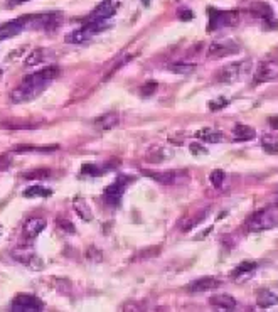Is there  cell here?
<instances>
[{
	"label": "cell",
	"instance_id": "6da1fadb",
	"mask_svg": "<svg viewBox=\"0 0 278 312\" xmlns=\"http://www.w3.org/2000/svg\"><path fill=\"white\" fill-rule=\"evenodd\" d=\"M58 73H59L58 66H48L43 71L32 73L29 76H26L21 85L11 93L12 103H26V101L36 100L48 88L49 83L58 76Z\"/></svg>",
	"mask_w": 278,
	"mask_h": 312
},
{
	"label": "cell",
	"instance_id": "7a4b0ae2",
	"mask_svg": "<svg viewBox=\"0 0 278 312\" xmlns=\"http://www.w3.org/2000/svg\"><path fill=\"white\" fill-rule=\"evenodd\" d=\"M19 22L24 29L32 31H54L63 24L61 12H44V14H31V16L19 17Z\"/></svg>",
	"mask_w": 278,
	"mask_h": 312
},
{
	"label": "cell",
	"instance_id": "3957f363",
	"mask_svg": "<svg viewBox=\"0 0 278 312\" xmlns=\"http://www.w3.org/2000/svg\"><path fill=\"white\" fill-rule=\"evenodd\" d=\"M251 66H253V63L249 61V59L226 64V66H222L219 71L216 73V80L219 83H236V81H241L243 78H246L249 74V71H251Z\"/></svg>",
	"mask_w": 278,
	"mask_h": 312
},
{
	"label": "cell",
	"instance_id": "277c9868",
	"mask_svg": "<svg viewBox=\"0 0 278 312\" xmlns=\"http://www.w3.org/2000/svg\"><path fill=\"white\" fill-rule=\"evenodd\" d=\"M276 223H278L276 213L273 211V208H266L251 214L249 220L246 221V228L249 231H265L275 228Z\"/></svg>",
	"mask_w": 278,
	"mask_h": 312
},
{
	"label": "cell",
	"instance_id": "5b68a950",
	"mask_svg": "<svg viewBox=\"0 0 278 312\" xmlns=\"http://www.w3.org/2000/svg\"><path fill=\"white\" fill-rule=\"evenodd\" d=\"M209 14V24H207V31H216L219 27H233L238 24V12L234 11H214V9H207Z\"/></svg>",
	"mask_w": 278,
	"mask_h": 312
},
{
	"label": "cell",
	"instance_id": "8992f818",
	"mask_svg": "<svg viewBox=\"0 0 278 312\" xmlns=\"http://www.w3.org/2000/svg\"><path fill=\"white\" fill-rule=\"evenodd\" d=\"M130 183H132V178H128V176H118V178L115 179V183L110 184L108 188L105 189V201L108 203L110 206L117 208L118 204L122 203L123 193Z\"/></svg>",
	"mask_w": 278,
	"mask_h": 312
},
{
	"label": "cell",
	"instance_id": "52a82bcc",
	"mask_svg": "<svg viewBox=\"0 0 278 312\" xmlns=\"http://www.w3.org/2000/svg\"><path fill=\"white\" fill-rule=\"evenodd\" d=\"M105 24H98V22H85V26L80 27V29L69 32L66 36V43L69 44H81L90 41L93 36H96L98 32L103 29Z\"/></svg>",
	"mask_w": 278,
	"mask_h": 312
},
{
	"label": "cell",
	"instance_id": "ba28073f",
	"mask_svg": "<svg viewBox=\"0 0 278 312\" xmlns=\"http://www.w3.org/2000/svg\"><path fill=\"white\" fill-rule=\"evenodd\" d=\"M236 53H239V46L231 39H222V41H214L207 48V58L209 59H221L228 58Z\"/></svg>",
	"mask_w": 278,
	"mask_h": 312
},
{
	"label": "cell",
	"instance_id": "9c48e42d",
	"mask_svg": "<svg viewBox=\"0 0 278 312\" xmlns=\"http://www.w3.org/2000/svg\"><path fill=\"white\" fill-rule=\"evenodd\" d=\"M118 9V4L113 2V0H103L100 2L96 9L93 11L90 16L86 17V22H98V24H105L108 19H111L115 16Z\"/></svg>",
	"mask_w": 278,
	"mask_h": 312
},
{
	"label": "cell",
	"instance_id": "30bf717a",
	"mask_svg": "<svg viewBox=\"0 0 278 312\" xmlns=\"http://www.w3.org/2000/svg\"><path fill=\"white\" fill-rule=\"evenodd\" d=\"M143 176H148L150 179L157 181L160 184L172 186L184 183L187 179V172L185 171H164V172H154V171H143Z\"/></svg>",
	"mask_w": 278,
	"mask_h": 312
},
{
	"label": "cell",
	"instance_id": "8fae6325",
	"mask_svg": "<svg viewBox=\"0 0 278 312\" xmlns=\"http://www.w3.org/2000/svg\"><path fill=\"white\" fill-rule=\"evenodd\" d=\"M44 309V304L41 299H37L34 295L21 294L12 300V310L17 312H37Z\"/></svg>",
	"mask_w": 278,
	"mask_h": 312
},
{
	"label": "cell",
	"instance_id": "7c38bea8",
	"mask_svg": "<svg viewBox=\"0 0 278 312\" xmlns=\"http://www.w3.org/2000/svg\"><path fill=\"white\" fill-rule=\"evenodd\" d=\"M12 257L16 258L19 263L29 267L31 270L44 268L43 258H41L39 255H37L36 251H32V250H16V251H12Z\"/></svg>",
	"mask_w": 278,
	"mask_h": 312
},
{
	"label": "cell",
	"instance_id": "4fadbf2b",
	"mask_svg": "<svg viewBox=\"0 0 278 312\" xmlns=\"http://www.w3.org/2000/svg\"><path fill=\"white\" fill-rule=\"evenodd\" d=\"M278 76V66L273 61H263L258 64L256 71H254V81L256 83H266L275 80Z\"/></svg>",
	"mask_w": 278,
	"mask_h": 312
},
{
	"label": "cell",
	"instance_id": "5bb4252c",
	"mask_svg": "<svg viewBox=\"0 0 278 312\" xmlns=\"http://www.w3.org/2000/svg\"><path fill=\"white\" fill-rule=\"evenodd\" d=\"M217 285H219V282H217L216 278L202 277V278H197V280L191 282L185 288H187V292H191V294H201V292L212 290V288H216Z\"/></svg>",
	"mask_w": 278,
	"mask_h": 312
},
{
	"label": "cell",
	"instance_id": "9a60e30c",
	"mask_svg": "<svg viewBox=\"0 0 278 312\" xmlns=\"http://www.w3.org/2000/svg\"><path fill=\"white\" fill-rule=\"evenodd\" d=\"M44 230H46V221L41 220V218H31L24 225V233L27 238H36V236L41 235Z\"/></svg>",
	"mask_w": 278,
	"mask_h": 312
},
{
	"label": "cell",
	"instance_id": "2e32d148",
	"mask_svg": "<svg viewBox=\"0 0 278 312\" xmlns=\"http://www.w3.org/2000/svg\"><path fill=\"white\" fill-rule=\"evenodd\" d=\"M24 31V27L19 22V19L12 22H6V24L0 26V41H6V39H11V37L21 34V32Z\"/></svg>",
	"mask_w": 278,
	"mask_h": 312
},
{
	"label": "cell",
	"instance_id": "e0dca14e",
	"mask_svg": "<svg viewBox=\"0 0 278 312\" xmlns=\"http://www.w3.org/2000/svg\"><path fill=\"white\" fill-rule=\"evenodd\" d=\"M233 135L238 142H246V140H253L256 137V130L253 127H248V125L236 123L233 127Z\"/></svg>",
	"mask_w": 278,
	"mask_h": 312
},
{
	"label": "cell",
	"instance_id": "ac0fdd59",
	"mask_svg": "<svg viewBox=\"0 0 278 312\" xmlns=\"http://www.w3.org/2000/svg\"><path fill=\"white\" fill-rule=\"evenodd\" d=\"M196 138L202 142H209V143H217V142H222L224 140V133L222 132H217V130H212V128H201L196 132Z\"/></svg>",
	"mask_w": 278,
	"mask_h": 312
},
{
	"label": "cell",
	"instance_id": "d6986e66",
	"mask_svg": "<svg viewBox=\"0 0 278 312\" xmlns=\"http://www.w3.org/2000/svg\"><path fill=\"white\" fill-rule=\"evenodd\" d=\"M118 122H120V116L117 113H105V115L98 116V118L93 122V125L100 130H110V128L117 127Z\"/></svg>",
	"mask_w": 278,
	"mask_h": 312
},
{
	"label": "cell",
	"instance_id": "ffe728a7",
	"mask_svg": "<svg viewBox=\"0 0 278 312\" xmlns=\"http://www.w3.org/2000/svg\"><path fill=\"white\" fill-rule=\"evenodd\" d=\"M209 304L214 307H221V309H234L238 305V302H236L234 297H231L228 294H217L211 297Z\"/></svg>",
	"mask_w": 278,
	"mask_h": 312
},
{
	"label": "cell",
	"instance_id": "44dd1931",
	"mask_svg": "<svg viewBox=\"0 0 278 312\" xmlns=\"http://www.w3.org/2000/svg\"><path fill=\"white\" fill-rule=\"evenodd\" d=\"M256 304L259 307H263V309H266V307L278 304V295L275 294V292L268 290V288H263V290H259L256 295Z\"/></svg>",
	"mask_w": 278,
	"mask_h": 312
},
{
	"label": "cell",
	"instance_id": "7402d4cb",
	"mask_svg": "<svg viewBox=\"0 0 278 312\" xmlns=\"http://www.w3.org/2000/svg\"><path fill=\"white\" fill-rule=\"evenodd\" d=\"M73 206H74V211H76V214L81 218V220L91 221L93 214H91V209H90V206H88V203H86V199H85V198H80V196L74 198Z\"/></svg>",
	"mask_w": 278,
	"mask_h": 312
},
{
	"label": "cell",
	"instance_id": "603a6c76",
	"mask_svg": "<svg viewBox=\"0 0 278 312\" xmlns=\"http://www.w3.org/2000/svg\"><path fill=\"white\" fill-rule=\"evenodd\" d=\"M254 268H256V262H248V260H244V262H241L238 267L231 272V278H234V280H241V278L248 277Z\"/></svg>",
	"mask_w": 278,
	"mask_h": 312
},
{
	"label": "cell",
	"instance_id": "cb8c5ba5",
	"mask_svg": "<svg viewBox=\"0 0 278 312\" xmlns=\"http://www.w3.org/2000/svg\"><path fill=\"white\" fill-rule=\"evenodd\" d=\"M44 61H48V51H46V49H34L26 58L24 64L31 68V66H37V64H41V63H44Z\"/></svg>",
	"mask_w": 278,
	"mask_h": 312
},
{
	"label": "cell",
	"instance_id": "d4e9b609",
	"mask_svg": "<svg viewBox=\"0 0 278 312\" xmlns=\"http://www.w3.org/2000/svg\"><path fill=\"white\" fill-rule=\"evenodd\" d=\"M51 194H53V191L49 188H44V186H31V188H27L24 191V198H49Z\"/></svg>",
	"mask_w": 278,
	"mask_h": 312
},
{
	"label": "cell",
	"instance_id": "484cf974",
	"mask_svg": "<svg viewBox=\"0 0 278 312\" xmlns=\"http://www.w3.org/2000/svg\"><path fill=\"white\" fill-rule=\"evenodd\" d=\"M169 157H170L169 150H165V148H162V147H155L154 150H150L147 153L145 159L148 162H152V164H160V162H164L165 159H169Z\"/></svg>",
	"mask_w": 278,
	"mask_h": 312
},
{
	"label": "cell",
	"instance_id": "4316f807",
	"mask_svg": "<svg viewBox=\"0 0 278 312\" xmlns=\"http://www.w3.org/2000/svg\"><path fill=\"white\" fill-rule=\"evenodd\" d=\"M167 69L175 73V74H191L197 69V64H194V63H174V64H169Z\"/></svg>",
	"mask_w": 278,
	"mask_h": 312
},
{
	"label": "cell",
	"instance_id": "83f0119b",
	"mask_svg": "<svg viewBox=\"0 0 278 312\" xmlns=\"http://www.w3.org/2000/svg\"><path fill=\"white\" fill-rule=\"evenodd\" d=\"M261 147H263V150H265L266 153H276L278 152V138L275 137V135H271V133L263 135Z\"/></svg>",
	"mask_w": 278,
	"mask_h": 312
},
{
	"label": "cell",
	"instance_id": "f1b7e54d",
	"mask_svg": "<svg viewBox=\"0 0 278 312\" xmlns=\"http://www.w3.org/2000/svg\"><path fill=\"white\" fill-rule=\"evenodd\" d=\"M16 152H41V153H49L58 150V145H48V147H32V145H17L14 147Z\"/></svg>",
	"mask_w": 278,
	"mask_h": 312
},
{
	"label": "cell",
	"instance_id": "f546056e",
	"mask_svg": "<svg viewBox=\"0 0 278 312\" xmlns=\"http://www.w3.org/2000/svg\"><path fill=\"white\" fill-rule=\"evenodd\" d=\"M106 171L108 169H101L100 166H95V164H85L81 167L83 176H101V174H105Z\"/></svg>",
	"mask_w": 278,
	"mask_h": 312
},
{
	"label": "cell",
	"instance_id": "4dcf8cb0",
	"mask_svg": "<svg viewBox=\"0 0 278 312\" xmlns=\"http://www.w3.org/2000/svg\"><path fill=\"white\" fill-rule=\"evenodd\" d=\"M224 178H226V174L221 169L212 171L211 172V184L214 186V188H221L222 183H224Z\"/></svg>",
	"mask_w": 278,
	"mask_h": 312
},
{
	"label": "cell",
	"instance_id": "1f68e13d",
	"mask_svg": "<svg viewBox=\"0 0 278 312\" xmlns=\"http://www.w3.org/2000/svg\"><path fill=\"white\" fill-rule=\"evenodd\" d=\"M157 81H147L145 85L142 86V90H140V93L143 96H150V95H154V93L157 91Z\"/></svg>",
	"mask_w": 278,
	"mask_h": 312
},
{
	"label": "cell",
	"instance_id": "d6a6232c",
	"mask_svg": "<svg viewBox=\"0 0 278 312\" xmlns=\"http://www.w3.org/2000/svg\"><path fill=\"white\" fill-rule=\"evenodd\" d=\"M58 226L61 228L63 231H66V233H74V231H76V228H74V225H73L71 221L61 220V218H59V220H58Z\"/></svg>",
	"mask_w": 278,
	"mask_h": 312
},
{
	"label": "cell",
	"instance_id": "836d02e7",
	"mask_svg": "<svg viewBox=\"0 0 278 312\" xmlns=\"http://www.w3.org/2000/svg\"><path fill=\"white\" fill-rule=\"evenodd\" d=\"M49 176V171H32V172H27L24 174L26 179H34V178H48Z\"/></svg>",
	"mask_w": 278,
	"mask_h": 312
},
{
	"label": "cell",
	"instance_id": "e575fe53",
	"mask_svg": "<svg viewBox=\"0 0 278 312\" xmlns=\"http://www.w3.org/2000/svg\"><path fill=\"white\" fill-rule=\"evenodd\" d=\"M217 100H219V101H211V103H209V108H211V110L222 108V106H226V105L229 103V101L226 100V98H217Z\"/></svg>",
	"mask_w": 278,
	"mask_h": 312
},
{
	"label": "cell",
	"instance_id": "d590c367",
	"mask_svg": "<svg viewBox=\"0 0 278 312\" xmlns=\"http://www.w3.org/2000/svg\"><path fill=\"white\" fill-rule=\"evenodd\" d=\"M189 148H191V152L194 153V155H196V153H207L206 147L199 145V143H191V145H189Z\"/></svg>",
	"mask_w": 278,
	"mask_h": 312
},
{
	"label": "cell",
	"instance_id": "8d00e7d4",
	"mask_svg": "<svg viewBox=\"0 0 278 312\" xmlns=\"http://www.w3.org/2000/svg\"><path fill=\"white\" fill-rule=\"evenodd\" d=\"M179 17H180V21L189 22V21H192V12L191 11H180L179 12Z\"/></svg>",
	"mask_w": 278,
	"mask_h": 312
},
{
	"label": "cell",
	"instance_id": "74e56055",
	"mask_svg": "<svg viewBox=\"0 0 278 312\" xmlns=\"http://www.w3.org/2000/svg\"><path fill=\"white\" fill-rule=\"evenodd\" d=\"M27 2V0H7V6L9 7H17V6H21V4H24Z\"/></svg>",
	"mask_w": 278,
	"mask_h": 312
},
{
	"label": "cell",
	"instance_id": "f35d334b",
	"mask_svg": "<svg viewBox=\"0 0 278 312\" xmlns=\"http://www.w3.org/2000/svg\"><path fill=\"white\" fill-rule=\"evenodd\" d=\"M9 164H11V162H9L7 157H2V159H0V171H6Z\"/></svg>",
	"mask_w": 278,
	"mask_h": 312
},
{
	"label": "cell",
	"instance_id": "ab89813d",
	"mask_svg": "<svg viewBox=\"0 0 278 312\" xmlns=\"http://www.w3.org/2000/svg\"><path fill=\"white\" fill-rule=\"evenodd\" d=\"M268 122H270V125L273 128H278V116H271L270 120H268Z\"/></svg>",
	"mask_w": 278,
	"mask_h": 312
},
{
	"label": "cell",
	"instance_id": "60d3db41",
	"mask_svg": "<svg viewBox=\"0 0 278 312\" xmlns=\"http://www.w3.org/2000/svg\"><path fill=\"white\" fill-rule=\"evenodd\" d=\"M142 4H143V6H145V7H148V6H150V0H142Z\"/></svg>",
	"mask_w": 278,
	"mask_h": 312
},
{
	"label": "cell",
	"instance_id": "b9f144b4",
	"mask_svg": "<svg viewBox=\"0 0 278 312\" xmlns=\"http://www.w3.org/2000/svg\"><path fill=\"white\" fill-rule=\"evenodd\" d=\"M273 204H276L278 206V193H275V201H273Z\"/></svg>",
	"mask_w": 278,
	"mask_h": 312
},
{
	"label": "cell",
	"instance_id": "7bdbcfd3",
	"mask_svg": "<svg viewBox=\"0 0 278 312\" xmlns=\"http://www.w3.org/2000/svg\"><path fill=\"white\" fill-rule=\"evenodd\" d=\"M2 231H4V228H2V226H0V235H2Z\"/></svg>",
	"mask_w": 278,
	"mask_h": 312
},
{
	"label": "cell",
	"instance_id": "ee69618b",
	"mask_svg": "<svg viewBox=\"0 0 278 312\" xmlns=\"http://www.w3.org/2000/svg\"><path fill=\"white\" fill-rule=\"evenodd\" d=\"M0 76H2V68H0Z\"/></svg>",
	"mask_w": 278,
	"mask_h": 312
}]
</instances>
